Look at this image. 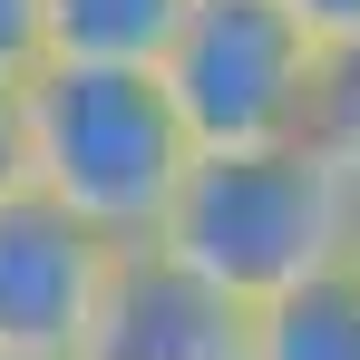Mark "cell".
I'll return each mask as SVG.
<instances>
[{
    "label": "cell",
    "mask_w": 360,
    "mask_h": 360,
    "mask_svg": "<svg viewBox=\"0 0 360 360\" xmlns=\"http://www.w3.org/2000/svg\"><path fill=\"white\" fill-rule=\"evenodd\" d=\"M117 273V243H98L49 195L0 205V360H88L98 302Z\"/></svg>",
    "instance_id": "277c9868"
},
{
    "label": "cell",
    "mask_w": 360,
    "mask_h": 360,
    "mask_svg": "<svg viewBox=\"0 0 360 360\" xmlns=\"http://www.w3.org/2000/svg\"><path fill=\"white\" fill-rule=\"evenodd\" d=\"M88 360H253V311L234 292H214L205 273H185L176 253L136 243L108 273Z\"/></svg>",
    "instance_id": "5b68a950"
},
{
    "label": "cell",
    "mask_w": 360,
    "mask_h": 360,
    "mask_svg": "<svg viewBox=\"0 0 360 360\" xmlns=\"http://www.w3.org/2000/svg\"><path fill=\"white\" fill-rule=\"evenodd\" d=\"M30 185V146H20V88H0V205Z\"/></svg>",
    "instance_id": "30bf717a"
},
{
    "label": "cell",
    "mask_w": 360,
    "mask_h": 360,
    "mask_svg": "<svg viewBox=\"0 0 360 360\" xmlns=\"http://www.w3.org/2000/svg\"><path fill=\"white\" fill-rule=\"evenodd\" d=\"M321 59H360V0H283Z\"/></svg>",
    "instance_id": "9c48e42d"
},
{
    "label": "cell",
    "mask_w": 360,
    "mask_h": 360,
    "mask_svg": "<svg viewBox=\"0 0 360 360\" xmlns=\"http://www.w3.org/2000/svg\"><path fill=\"white\" fill-rule=\"evenodd\" d=\"M156 253H176L185 273H205L214 292L263 311L273 292L360 253V176L321 136L263 146V156H195Z\"/></svg>",
    "instance_id": "7a4b0ae2"
},
{
    "label": "cell",
    "mask_w": 360,
    "mask_h": 360,
    "mask_svg": "<svg viewBox=\"0 0 360 360\" xmlns=\"http://www.w3.org/2000/svg\"><path fill=\"white\" fill-rule=\"evenodd\" d=\"M49 68V20L39 0H0V88H30Z\"/></svg>",
    "instance_id": "ba28073f"
},
{
    "label": "cell",
    "mask_w": 360,
    "mask_h": 360,
    "mask_svg": "<svg viewBox=\"0 0 360 360\" xmlns=\"http://www.w3.org/2000/svg\"><path fill=\"white\" fill-rule=\"evenodd\" d=\"M253 360H360V253L253 311Z\"/></svg>",
    "instance_id": "52a82bcc"
},
{
    "label": "cell",
    "mask_w": 360,
    "mask_h": 360,
    "mask_svg": "<svg viewBox=\"0 0 360 360\" xmlns=\"http://www.w3.org/2000/svg\"><path fill=\"white\" fill-rule=\"evenodd\" d=\"M20 146H30V195H49L59 214H78L117 253L166 234L185 176H195V136H185L156 68L49 59L20 88Z\"/></svg>",
    "instance_id": "6da1fadb"
},
{
    "label": "cell",
    "mask_w": 360,
    "mask_h": 360,
    "mask_svg": "<svg viewBox=\"0 0 360 360\" xmlns=\"http://www.w3.org/2000/svg\"><path fill=\"white\" fill-rule=\"evenodd\" d=\"M195 0H39L49 59L68 68H166Z\"/></svg>",
    "instance_id": "8992f818"
},
{
    "label": "cell",
    "mask_w": 360,
    "mask_h": 360,
    "mask_svg": "<svg viewBox=\"0 0 360 360\" xmlns=\"http://www.w3.org/2000/svg\"><path fill=\"white\" fill-rule=\"evenodd\" d=\"M166 98H176L195 156H263L321 136L331 59L302 39L283 0H195L166 49Z\"/></svg>",
    "instance_id": "3957f363"
}]
</instances>
